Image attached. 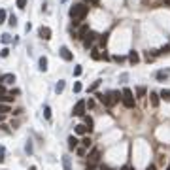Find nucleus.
<instances>
[{
    "instance_id": "f257e3e1",
    "label": "nucleus",
    "mask_w": 170,
    "mask_h": 170,
    "mask_svg": "<svg viewBox=\"0 0 170 170\" xmlns=\"http://www.w3.org/2000/svg\"><path fill=\"white\" fill-rule=\"evenodd\" d=\"M87 13H89V6L87 4H74L70 8V17L74 21V25H80L87 17Z\"/></svg>"
},
{
    "instance_id": "f03ea898",
    "label": "nucleus",
    "mask_w": 170,
    "mask_h": 170,
    "mask_svg": "<svg viewBox=\"0 0 170 170\" xmlns=\"http://www.w3.org/2000/svg\"><path fill=\"white\" fill-rule=\"evenodd\" d=\"M98 96V100L102 102L104 106H108V108H112L115 102H119L123 96H121V93H117V91H110V93H106V95H96Z\"/></svg>"
},
{
    "instance_id": "7ed1b4c3",
    "label": "nucleus",
    "mask_w": 170,
    "mask_h": 170,
    "mask_svg": "<svg viewBox=\"0 0 170 170\" xmlns=\"http://www.w3.org/2000/svg\"><path fill=\"white\" fill-rule=\"evenodd\" d=\"M121 96H123V104H125V108H128V110H131V108H134V96H132V91L128 89V87H125V89L121 91Z\"/></svg>"
},
{
    "instance_id": "20e7f679",
    "label": "nucleus",
    "mask_w": 170,
    "mask_h": 170,
    "mask_svg": "<svg viewBox=\"0 0 170 170\" xmlns=\"http://www.w3.org/2000/svg\"><path fill=\"white\" fill-rule=\"evenodd\" d=\"M85 108H87V102H85V100H80V102H76V106H74V110H72V113H74V115H83Z\"/></svg>"
},
{
    "instance_id": "39448f33",
    "label": "nucleus",
    "mask_w": 170,
    "mask_h": 170,
    "mask_svg": "<svg viewBox=\"0 0 170 170\" xmlns=\"http://www.w3.org/2000/svg\"><path fill=\"white\" fill-rule=\"evenodd\" d=\"M96 36H98V34H96V32H87V36H85V40H83V44H85V47H87V49H89L91 45L95 44Z\"/></svg>"
},
{
    "instance_id": "423d86ee",
    "label": "nucleus",
    "mask_w": 170,
    "mask_h": 170,
    "mask_svg": "<svg viewBox=\"0 0 170 170\" xmlns=\"http://www.w3.org/2000/svg\"><path fill=\"white\" fill-rule=\"evenodd\" d=\"M38 36H40L42 40H49V38H51V28H49V27H40V28H38Z\"/></svg>"
},
{
    "instance_id": "0eeeda50",
    "label": "nucleus",
    "mask_w": 170,
    "mask_h": 170,
    "mask_svg": "<svg viewBox=\"0 0 170 170\" xmlns=\"http://www.w3.org/2000/svg\"><path fill=\"white\" fill-rule=\"evenodd\" d=\"M59 53H61V57H63L64 61H72V51L66 47V45H63V47L59 49Z\"/></svg>"
},
{
    "instance_id": "6e6552de",
    "label": "nucleus",
    "mask_w": 170,
    "mask_h": 170,
    "mask_svg": "<svg viewBox=\"0 0 170 170\" xmlns=\"http://www.w3.org/2000/svg\"><path fill=\"white\" fill-rule=\"evenodd\" d=\"M98 157H100V151H98V149H93V151L89 153V157H87V159H89V163L93 164L95 161H98Z\"/></svg>"
},
{
    "instance_id": "1a4fd4ad",
    "label": "nucleus",
    "mask_w": 170,
    "mask_h": 170,
    "mask_svg": "<svg viewBox=\"0 0 170 170\" xmlns=\"http://www.w3.org/2000/svg\"><path fill=\"white\" fill-rule=\"evenodd\" d=\"M149 102H151L153 108L159 106V93H149Z\"/></svg>"
},
{
    "instance_id": "9d476101",
    "label": "nucleus",
    "mask_w": 170,
    "mask_h": 170,
    "mask_svg": "<svg viewBox=\"0 0 170 170\" xmlns=\"http://www.w3.org/2000/svg\"><path fill=\"white\" fill-rule=\"evenodd\" d=\"M168 76H170V70H159L157 74H155V78H157L159 81H163V80H166Z\"/></svg>"
},
{
    "instance_id": "9b49d317",
    "label": "nucleus",
    "mask_w": 170,
    "mask_h": 170,
    "mask_svg": "<svg viewBox=\"0 0 170 170\" xmlns=\"http://www.w3.org/2000/svg\"><path fill=\"white\" fill-rule=\"evenodd\" d=\"M13 81H15V76H13V74H4V76H2V83L12 85Z\"/></svg>"
},
{
    "instance_id": "f8f14e48",
    "label": "nucleus",
    "mask_w": 170,
    "mask_h": 170,
    "mask_svg": "<svg viewBox=\"0 0 170 170\" xmlns=\"http://www.w3.org/2000/svg\"><path fill=\"white\" fill-rule=\"evenodd\" d=\"M78 138H76V136H68V147L70 149H76V147H78Z\"/></svg>"
},
{
    "instance_id": "ddd939ff",
    "label": "nucleus",
    "mask_w": 170,
    "mask_h": 170,
    "mask_svg": "<svg viewBox=\"0 0 170 170\" xmlns=\"http://www.w3.org/2000/svg\"><path fill=\"white\" fill-rule=\"evenodd\" d=\"M128 61H131V64H136L138 61H140V57H138L136 51H131V53H128Z\"/></svg>"
},
{
    "instance_id": "4468645a",
    "label": "nucleus",
    "mask_w": 170,
    "mask_h": 170,
    "mask_svg": "<svg viewBox=\"0 0 170 170\" xmlns=\"http://www.w3.org/2000/svg\"><path fill=\"white\" fill-rule=\"evenodd\" d=\"M38 64H40V70H42V72H45V70H47V59H45V57H40Z\"/></svg>"
},
{
    "instance_id": "2eb2a0df",
    "label": "nucleus",
    "mask_w": 170,
    "mask_h": 170,
    "mask_svg": "<svg viewBox=\"0 0 170 170\" xmlns=\"http://www.w3.org/2000/svg\"><path fill=\"white\" fill-rule=\"evenodd\" d=\"M159 96H161L163 100H166V102H170V89H163L161 93H159Z\"/></svg>"
},
{
    "instance_id": "dca6fc26",
    "label": "nucleus",
    "mask_w": 170,
    "mask_h": 170,
    "mask_svg": "<svg viewBox=\"0 0 170 170\" xmlns=\"http://www.w3.org/2000/svg\"><path fill=\"white\" fill-rule=\"evenodd\" d=\"M63 91H64V80H59V83L55 85V93H57V95H61Z\"/></svg>"
},
{
    "instance_id": "f3484780",
    "label": "nucleus",
    "mask_w": 170,
    "mask_h": 170,
    "mask_svg": "<svg viewBox=\"0 0 170 170\" xmlns=\"http://www.w3.org/2000/svg\"><path fill=\"white\" fill-rule=\"evenodd\" d=\"M76 132H78V134H85V132H91V131H89L87 125H78L76 127Z\"/></svg>"
},
{
    "instance_id": "a211bd4d",
    "label": "nucleus",
    "mask_w": 170,
    "mask_h": 170,
    "mask_svg": "<svg viewBox=\"0 0 170 170\" xmlns=\"http://www.w3.org/2000/svg\"><path fill=\"white\" fill-rule=\"evenodd\" d=\"M8 112H12V110H9V106H8V102H0V113L6 115Z\"/></svg>"
},
{
    "instance_id": "6ab92c4d",
    "label": "nucleus",
    "mask_w": 170,
    "mask_h": 170,
    "mask_svg": "<svg viewBox=\"0 0 170 170\" xmlns=\"http://www.w3.org/2000/svg\"><path fill=\"white\" fill-rule=\"evenodd\" d=\"M63 166H64V170H72V163H70V157H63Z\"/></svg>"
},
{
    "instance_id": "aec40b11",
    "label": "nucleus",
    "mask_w": 170,
    "mask_h": 170,
    "mask_svg": "<svg viewBox=\"0 0 170 170\" xmlns=\"http://www.w3.org/2000/svg\"><path fill=\"white\" fill-rule=\"evenodd\" d=\"M136 96H138V98H144V96H146V87H138V89H136Z\"/></svg>"
},
{
    "instance_id": "412c9836",
    "label": "nucleus",
    "mask_w": 170,
    "mask_h": 170,
    "mask_svg": "<svg viewBox=\"0 0 170 170\" xmlns=\"http://www.w3.org/2000/svg\"><path fill=\"white\" fill-rule=\"evenodd\" d=\"M91 57H93L95 61H100V59H102V53H100V51H96V49H93V51H91Z\"/></svg>"
},
{
    "instance_id": "4be33fe9",
    "label": "nucleus",
    "mask_w": 170,
    "mask_h": 170,
    "mask_svg": "<svg viewBox=\"0 0 170 170\" xmlns=\"http://www.w3.org/2000/svg\"><path fill=\"white\" fill-rule=\"evenodd\" d=\"M0 42H2V44H9V42H12V36H9V34H2V36H0Z\"/></svg>"
},
{
    "instance_id": "5701e85b",
    "label": "nucleus",
    "mask_w": 170,
    "mask_h": 170,
    "mask_svg": "<svg viewBox=\"0 0 170 170\" xmlns=\"http://www.w3.org/2000/svg\"><path fill=\"white\" fill-rule=\"evenodd\" d=\"M164 53H170V44H166V45H163V47L159 49V55H164Z\"/></svg>"
},
{
    "instance_id": "b1692460",
    "label": "nucleus",
    "mask_w": 170,
    "mask_h": 170,
    "mask_svg": "<svg viewBox=\"0 0 170 170\" xmlns=\"http://www.w3.org/2000/svg\"><path fill=\"white\" fill-rule=\"evenodd\" d=\"M15 4H17V8H19V9H25V8H27V0H17Z\"/></svg>"
},
{
    "instance_id": "393cba45",
    "label": "nucleus",
    "mask_w": 170,
    "mask_h": 170,
    "mask_svg": "<svg viewBox=\"0 0 170 170\" xmlns=\"http://www.w3.org/2000/svg\"><path fill=\"white\" fill-rule=\"evenodd\" d=\"M8 25H9V27H15V25H17V17H15V15H12V17L8 19Z\"/></svg>"
},
{
    "instance_id": "a878e982",
    "label": "nucleus",
    "mask_w": 170,
    "mask_h": 170,
    "mask_svg": "<svg viewBox=\"0 0 170 170\" xmlns=\"http://www.w3.org/2000/svg\"><path fill=\"white\" fill-rule=\"evenodd\" d=\"M85 125L89 127V131H93V119H91L89 115H85Z\"/></svg>"
},
{
    "instance_id": "bb28decb",
    "label": "nucleus",
    "mask_w": 170,
    "mask_h": 170,
    "mask_svg": "<svg viewBox=\"0 0 170 170\" xmlns=\"http://www.w3.org/2000/svg\"><path fill=\"white\" fill-rule=\"evenodd\" d=\"M6 23V9H0V25Z\"/></svg>"
},
{
    "instance_id": "cd10ccee",
    "label": "nucleus",
    "mask_w": 170,
    "mask_h": 170,
    "mask_svg": "<svg viewBox=\"0 0 170 170\" xmlns=\"http://www.w3.org/2000/svg\"><path fill=\"white\" fill-rule=\"evenodd\" d=\"M44 115H45V119H51V110H49V106L44 108Z\"/></svg>"
},
{
    "instance_id": "c85d7f7f",
    "label": "nucleus",
    "mask_w": 170,
    "mask_h": 170,
    "mask_svg": "<svg viewBox=\"0 0 170 170\" xmlns=\"http://www.w3.org/2000/svg\"><path fill=\"white\" fill-rule=\"evenodd\" d=\"M25 151H27L28 155H32V144H30V142H27V146H25Z\"/></svg>"
},
{
    "instance_id": "c756f323",
    "label": "nucleus",
    "mask_w": 170,
    "mask_h": 170,
    "mask_svg": "<svg viewBox=\"0 0 170 170\" xmlns=\"http://www.w3.org/2000/svg\"><path fill=\"white\" fill-rule=\"evenodd\" d=\"M81 144H83L85 147H89V146H91V138H89V136H85L83 140H81Z\"/></svg>"
},
{
    "instance_id": "7c9ffc66",
    "label": "nucleus",
    "mask_w": 170,
    "mask_h": 170,
    "mask_svg": "<svg viewBox=\"0 0 170 170\" xmlns=\"http://www.w3.org/2000/svg\"><path fill=\"white\" fill-rule=\"evenodd\" d=\"M81 91V83H80V81H76V83H74V93H80Z\"/></svg>"
},
{
    "instance_id": "2f4dec72",
    "label": "nucleus",
    "mask_w": 170,
    "mask_h": 170,
    "mask_svg": "<svg viewBox=\"0 0 170 170\" xmlns=\"http://www.w3.org/2000/svg\"><path fill=\"white\" fill-rule=\"evenodd\" d=\"M98 85H100V80H98V81H95V83H93V85L89 87V91H95V89H96Z\"/></svg>"
},
{
    "instance_id": "473e14b6",
    "label": "nucleus",
    "mask_w": 170,
    "mask_h": 170,
    "mask_svg": "<svg viewBox=\"0 0 170 170\" xmlns=\"http://www.w3.org/2000/svg\"><path fill=\"white\" fill-rule=\"evenodd\" d=\"M106 42H108V34L100 36V44H102V45H106Z\"/></svg>"
},
{
    "instance_id": "72a5a7b5",
    "label": "nucleus",
    "mask_w": 170,
    "mask_h": 170,
    "mask_svg": "<svg viewBox=\"0 0 170 170\" xmlns=\"http://www.w3.org/2000/svg\"><path fill=\"white\" fill-rule=\"evenodd\" d=\"M0 55H2V57H8V55H9V49H8V47H4L2 51H0Z\"/></svg>"
},
{
    "instance_id": "f704fd0d",
    "label": "nucleus",
    "mask_w": 170,
    "mask_h": 170,
    "mask_svg": "<svg viewBox=\"0 0 170 170\" xmlns=\"http://www.w3.org/2000/svg\"><path fill=\"white\" fill-rule=\"evenodd\" d=\"M74 76H81V66H76L74 68Z\"/></svg>"
},
{
    "instance_id": "c9c22d12",
    "label": "nucleus",
    "mask_w": 170,
    "mask_h": 170,
    "mask_svg": "<svg viewBox=\"0 0 170 170\" xmlns=\"http://www.w3.org/2000/svg\"><path fill=\"white\" fill-rule=\"evenodd\" d=\"M85 149H87L85 146H83V147H78V153H80V155H81V157H83V155H85V153H87V151H85Z\"/></svg>"
},
{
    "instance_id": "e433bc0d",
    "label": "nucleus",
    "mask_w": 170,
    "mask_h": 170,
    "mask_svg": "<svg viewBox=\"0 0 170 170\" xmlns=\"http://www.w3.org/2000/svg\"><path fill=\"white\" fill-rule=\"evenodd\" d=\"M100 170H113V168H110V166H106V164H102V166H100Z\"/></svg>"
},
{
    "instance_id": "4c0bfd02",
    "label": "nucleus",
    "mask_w": 170,
    "mask_h": 170,
    "mask_svg": "<svg viewBox=\"0 0 170 170\" xmlns=\"http://www.w3.org/2000/svg\"><path fill=\"white\" fill-rule=\"evenodd\" d=\"M146 170H157V168H155V164H149V166H147Z\"/></svg>"
},
{
    "instance_id": "58836bf2",
    "label": "nucleus",
    "mask_w": 170,
    "mask_h": 170,
    "mask_svg": "<svg viewBox=\"0 0 170 170\" xmlns=\"http://www.w3.org/2000/svg\"><path fill=\"white\" fill-rule=\"evenodd\" d=\"M0 95H6V89H4L2 85H0Z\"/></svg>"
},
{
    "instance_id": "ea45409f",
    "label": "nucleus",
    "mask_w": 170,
    "mask_h": 170,
    "mask_svg": "<svg viewBox=\"0 0 170 170\" xmlns=\"http://www.w3.org/2000/svg\"><path fill=\"white\" fill-rule=\"evenodd\" d=\"M0 163H4V151H0Z\"/></svg>"
},
{
    "instance_id": "a19ab883",
    "label": "nucleus",
    "mask_w": 170,
    "mask_h": 170,
    "mask_svg": "<svg viewBox=\"0 0 170 170\" xmlns=\"http://www.w3.org/2000/svg\"><path fill=\"white\" fill-rule=\"evenodd\" d=\"M89 4H98V0H87Z\"/></svg>"
},
{
    "instance_id": "79ce46f5",
    "label": "nucleus",
    "mask_w": 170,
    "mask_h": 170,
    "mask_svg": "<svg viewBox=\"0 0 170 170\" xmlns=\"http://www.w3.org/2000/svg\"><path fill=\"white\" fill-rule=\"evenodd\" d=\"M85 170H95V166H93V164H89V166H87Z\"/></svg>"
},
{
    "instance_id": "37998d69",
    "label": "nucleus",
    "mask_w": 170,
    "mask_h": 170,
    "mask_svg": "<svg viewBox=\"0 0 170 170\" xmlns=\"http://www.w3.org/2000/svg\"><path fill=\"white\" fill-rule=\"evenodd\" d=\"M4 121V113H0V123H2Z\"/></svg>"
},
{
    "instance_id": "c03bdc74",
    "label": "nucleus",
    "mask_w": 170,
    "mask_h": 170,
    "mask_svg": "<svg viewBox=\"0 0 170 170\" xmlns=\"http://www.w3.org/2000/svg\"><path fill=\"white\" fill-rule=\"evenodd\" d=\"M164 4H166V6H170V0H164Z\"/></svg>"
},
{
    "instance_id": "a18cd8bd",
    "label": "nucleus",
    "mask_w": 170,
    "mask_h": 170,
    "mask_svg": "<svg viewBox=\"0 0 170 170\" xmlns=\"http://www.w3.org/2000/svg\"><path fill=\"white\" fill-rule=\"evenodd\" d=\"M121 170H131V168H128V166H123V168H121Z\"/></svg>"
},
{
    "instance_id": "49530a36",
    "label": "nucleus",
    "mask_w": 170,
    "mask_h": 170,
    "mask_svg": "<svg viewBox=\"0 0 170 170\" xmlns=\"http://www.w3.org/2000/svg\"><path fill=\"white\" fill-rule=\"evenodd\" d=\"M28 170H36V166H30V168H28Z\"/></svg>"
},
{
    "instance_id": "de8ad7c7",
    "label": "nucleus",
    "mask_w": 170,
    "mask_h": 170,
    "mask_svg": "<svg viewBox=\"0 0 170 170\" xmlns=\"http://www.w3.org/2000/svg\"><path fill=\"white\" fill-rule=\"evenodd\" d=\"M166 170H170V164H168V166H166Z\"/></svg>"
},
{
    "instance_id": "09e8293b",
    "label": "nucleus",
    "mask_w": 170,
    "mask_h": 170,
    "mask_svg": "<svg viewBox=\"0 0 170 170\" xmlns=\"http://www.w3.org/2000/svg\"><path fill=\"white\" fill-rule=\"evenodd\" d=\"M131 170H134V168H131Z\"/></svg>"
}]
</instances>
